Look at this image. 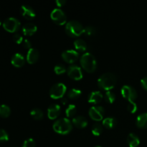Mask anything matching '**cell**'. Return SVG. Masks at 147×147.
<instances>
[{"mask_svg": "<svg viewBox=\"0 0 147 147\" xmlns=\"http://www.w3.org/2000/svg\"><path fill=\"white\" fill-rule=\"evenodd\" d=\"M116 76L112 73H105L98 79V85L102 89L110 90L115 86L116 83Z\"/></svg>", "mask_w": 147, "mask_h": 147, "instance_id": "6da1fadb", "label": "cell"}, {"mask_svg": "<svg viewBox=\"0 0 147 147\" xmlns=\"http://www.w3.org/2000/svg\"><path fill=\"white\" fill-rule=\"evenodd\" d=\"M84 30L85 27L78 20H72L66 23V33L70 37H78L84 32Z\"/></svg>", "mask_w": 147, "mask_h": 147, "instance_id": "7a4b0ae2", "label": "cell"}, {"mask_svg": "<svg viewBox=\"0 0 147 147\" xmlns=\"http://www.w3.org/2000/svg\"><path fill=\"white\" fill-rule=\"evenodd\" d=\"M54 131L60 134H67L72 130L73 125L67 118H60L54 122L53 125Z\"/></svg>", "mask_w": 147, "mask_h": 147, "instance_id": "3957f363", "label": "cell"}, {"mask_svg": "<svg viewBox=\"0 0 147 147\" xmlns=\"http://www.w3.org/2000/svg\"><path fill=\"white\" fill-rule=\"evenodd\" d=\"M82 67L88 72H93L97 66V61L95 56L90 53H85L80 57Z\"/></svg>", "mask_w": 147, "mask_h": 147, "instance_id": "277c9868", "label": "cell"}, {"mask_svg": "<svg viewBox=\"0 0 147 147\" xmlns=\"http://www.w3.org/2000/svg\"><path fill=\"white\" fill-rule=\"evenodd\" d=\"M66 90H67V88L66 86L63 83H55L50 89V97L53 98L54 99L57 98H63L64 94L65 93Z\"/></svg>", "mask_w": 147, "mask_h": 147, "instance_id": "5b68a950", "label": "cell"}, {"mask_svg": "<svg viewBox=\"0 0 147 147\" xmlns=\"http://www.w3.org/2000/svg\"><path fill=\"white\" fill-rule=\"evenodd\" d=\"M50 17L53 21L57 24H64L67 21L66 14L60 8H55L50 14Z\"/></svg>", "mask_w": 147, "mask_h": 147, "instance_id": "8992f818", "label": "cell"}, {"mask_svg": "<svg viewBox=\"0 0 147 147\" xmlns=\"http://www.w3.org/2000/svg\"><path fill=\"white\" fill-rule=\"evenodd\" d=\"M3 27L7 31L14 32L20 28V22L15 17H8L3 22Z\"/></svg>", "mask_w": 147, "mask_h": 147, "instance_id": "52a82bcc", "label": "cell"}, {"mask_svg": "<svg viewBox=\"0 0 147 147\" xmlns=\"http://www.w3.org/2000/svg\"><path fill=\"white\" fill-rule=\"evenodd\" d=\"M121 94L125 98L127 99L129 101L134 100L137 98V92L136 89L129 85H124L121 88Z\"/></svg>", "mask_w": 147, "mask_h": 147, "instance_id": "ba28073f", "label": "cell"}, {"mask_svg": "<svg viewBox=\"0 0 147 147\" xmlns=\"http://www.w3.org/2000/svg\"><path fill=\"white\" fill-rule=\"evenodd\" d=\"M89 115L90 118L95 121H100L104 115V108L101 106H93L89 109Z\"/></svg>", "mask_w": 147, "mask_h": 147, "instance_id": "9c48e42d", "label": "cell"}, {"mask_svg": "<svg viewBox=\"0 0 147 147\" xmlns=\"http://www.w3.org/2000/svg\"><path fill=\"white\" fill-rule=\"evenodd\" d=\"M69 77L74 80H80L83 78V72L80 66L76 64H71L67 69Z\"/></svg>", "mask_w": 147, "mask_h": 147, "instance_id": "30bf717a", "label": "cell"}, {"mask_svg": "<svg viewBox=\"0 0 147 147\" xmlns=\"http://www.w3.org/2000/svg\"><path fill=\"white\" fill-rule=\"evenodd\" d=\"M79 57V53L73 49L65 50L62 53V57L65 62L68 63H73L77 60Z\"/></svg>", "mask_w": 147, "mask_h": 147, "instance_id": "8fae6325", "label": "cell"}, {"mask_svg": "<svg viewBox=\"0 0 147 147\" xmlns=\"http://www.w3.org/2000/svg\"><path fill=\"white\" fill-rule=\"evenodd\" d=\"M20 12L27 19H32L35 17V11L34 9L27 4H22L20 7Z\"/></svg>", "mask_w": 147, "mask_h": 147, "instance_id": "7c38bea8", "label": "cell"}, {"mask_svg": "<svg viewBox=\"0 0 147 147\" xmlns=\"http://www.w3.org/2000/svg\"><path fill=\"white\" fill-rule=\"evenodd\" d=\"M60 113V106L57 103L51 104L47 109V116L49 119H55L58 116Z\"/></svg>", "mask_w": 147, "mask_h": 147, "instance_id": "4fadbf2b", "label": "cell"}, {"mask_svg": "<svg viewBox=\"0 0 147 147\" xmlns=\"http://www.w3.org/2000/svg\"><path fill=\"white\" fill-rule=\"evenodd\" d=\"M103 98V96L101 92L99 90H94L89 93L88 96V100L89 103H98L101 101Z\"/></svg>", "mask_w": 147, "mask_h": 147, "instance_id": "5bb4252c", "label": "cell"}, {"mask_svg": "<svg viewBox=\"0 0 147 147\" xmlns=\"http://www.w3.org/2000/svg\"><path fill=\"white\" fill-rule=\"evenodd\" d=\"M39 51L36 48L32 47L28 50L27 54V60L30 64L36 63L39 58Z\"/></svg>", "mask_w": 147, "mask_h": 147, "instance_id": "9a60e30c", "label": "cell"}, {"mask_svg": "<svg viewBox=\"0 0 147 147\" xmlns=\"http://www.w3.org/2000/svg\"><path fill=\"white\" fill-rule=\"evenodd\" d=\"M11 62L13 65L15 66V67H22L24 64L25 60H24V57L23 56L22 54L20 53H17L12 55Z\"/></svg>", "mask_w": 147, "mask_h": 147, "instance_id": "2e32d148", "label": "cell"}, {"mask_svg": "<svg viewBox=\"0 0 147 147\" xmlns=\"http://www.w3.org/2000/svg\"><path fill=\"white\" fill-rule=\"evenodd\" d=\"M37 25L32 22H28L22 26V32L25 35H32L37 31Z\"/></svg>", "mask_w": 147, "mask_h": 147, "instance_id": "e0dca14e", "label": "cell"}, {"mask_svg": "<svg viewBox=\"0 0 147 147\" xmlns=\"http://www.w3.org/2000/svg\"><path fill=\"white\" fill-rule=\"evenodd\" d=\"M73 123L76 127L78 128H84L87 126L88 120L85 116H76L73 119Z\"/></svg>", "mask_w": 147, "mask_h": 147, "instance_id": "ac0fdd59", "label": "cell"}, {"mask_svg": "<svg viewBox=\"0 0 147 147\" xmlns=\"http://www.w3.org/2000/svg\"><path fill=\"white\" fill-rule=\"evenodd\" d=\"M136 123L139 128H147V112L141 113L137 116Z\"/></svg>", "mask_w": 147, "mask_h": 147, "instance_id": "d6986e66", "label": "cell"}, {"mask_svg": "<svg viewBox=\"0 0 147 147\" xmlns=\"http://www.w3.org/2000/svg\"><path fill=\"white\" fill-rule=\"evenodd\" d=\"M127 142L130 147H136L140 143V140L137 135L131 133L127 136Z\"/></svg>", "mask_w": 147, "mask_h": 147, "instance_id": "ffe728a7", "label": "cell"}, {"mask_svg": "<svg viewBox=\"0 0 147 147\" xmlns=\"http://www.w3.org/2000/svg\"><path fill=\"white\" fill-rule=\"evenodd\" d=\"M73 44H74V46L76 50H78V51L84 52L87 49V44H86V42L83 39H76Z\"/></svg>", "mask_w": 147, "mask_h": 147, "instance_id": "44dd1931", "label": "cell"}, {"mask_svg": "<svg viewBox=\"0 0 147 147\" xmlns=\"http://www.w3.org/2000/svg\"><path fill=\"white\" fill-rule=\"evenodd\" d=\"M117 123L116 118L114 117H106L103 120V125L108 129H112L115 127Z\"/></svg>", "mask_w": 147, "mask_h": 147, "instance_id": "7402d4cb", "label": "cell"}, {"mask_svg": "<svg viewBox=\"0 0 147 147\" xmlns=\"http://www.w3.org/2000/svg\"><path fill=\"white\" fill-rule=\"evenodd\" d=\"M30 114L36 120H40L42 119L44 116V113L39 108H34L30 111Z\"/></svg>", "mask_w": 147, "mask_h": 147, "instance_id": "603a6c76", "label": "cell"}, {"mask_svg": "<svg viewBox=\"0 0 147 147\" xmlns=\"http://www.w3.org/2000/svg\"><path fill=\"white\" fill-rule=\"evenodd\" d=\"M11 113V109L9 106L6 104H0V116L7 118Z\"/></svg>", "mask_w": 147, "mask_h": 147, "instance_id": "cb8c5ba5", "label": "cell"}, {"mask_svg": "<svg viewBox=\"0 0 147 147\" xmlns=\"http://www.w3.org/2000/svg\"><path fill=\"white\" fill-rule=\"evenodd\" d=\"M103 131V125L101 123L96 122V123H93V126H92V133L94 134L95 136H98Z\"/></svg>", "mask_w": 147, "mask_h": 147, "instance_id": "d4e9b609", "label": "cell"}, {"mask_svg": "<svg viewBox=\"0 0 147 147\" xmlns=\"http://www.w3.org/2000/svg\"><path fill=\"white\" fill-rule=\"evenodd\" d=\"M81 95V90L78 88H71L67 92V96L70 98H78Z\"/></svg>", "mask_w": 147, "mask_h": 147, "instance_id": "484cf974", "label": "cell"}, {"mask_svg": "<svg viewBox=\"0 0 147 147\" xmlns=\"http://www.w3.org/2000/svg\"><path fill=\"white\" fill-rule=\"evenodd\" d=\"M76 111H77V108H76V105L69 104L65 110L66 116H68V117H71L76 114Z\"/></svg>", "mask_w": 147, "mask_h": 147, "instance_id": "4316f807", "label": "cell"}, {"mask_svg": "<svg viewBox=\"0 0 147 147\" xmlns=\"http://www.w3.org/2000/svg\"><path fill=\"white\" fill-rule=\"evenodd\" d=\"M104 98L106 101L109 102V103H113L116 98V95L114 93H113L111 90H107L104 94Z\"/></svg>", "mask_w": 147, "mask_h": 147, "instance_id": "83f0119b", "label": "cell"}, {"mask_svg": "<svg viewBox=\"0 0 147 147\" xmlns=\"http://www.w3.org/2000/svg\"><path fill=\"white\" fill-rule=\"evenodd\" d=\"M96 32V30L93 26L88 25L87 27H85L84 30V33L86 34V36L88 37H91V36H93Z\"/></svg>", "mask_w": 147, "mask_h": 147, "instance_id": "f1b7e54d", "label": "cell"}, {"mask_svg": "<svg viewBox=\"0 0 147 147\" xmlns=\"http://www.w3.org/2000/svg\"><path fill=\"white\" fill-rule=\"evenodd\" d=\"M35 141L32 138H28L24 141L21 147H35Z\"/></svg>", "mask_w": 147, "mask_h": 147, "instance_id": "f546056e", "label": "cell"}, {"mask_svg": "<svg viewBox=\"0 0 147 147\" xmlns=\"http://www.w3.org/2000/svg\"><path fill=\"white\" fill-rule=\"evenodd\" d=\"M66 67H65V65H63V64H57L55 66L54 70L56 74H62V73H65L66 71Z\"/></svg>", "mask_w": 147, "mask_h": 147, "instance_id": "4dcf8cb0", "label": "cell"}, {"mask_svg": "<svg viewBox=\"0 0 147 147\" xmlns=\"http://www.w3.org/2000/svg\"><path fill=\"white\" fill-rule=\"evenodd\" d=\"M128 110L131 112V113H135V112L137 111V105L135 103L134 100H130L129 101V103H128Z\"/></svg>", "mask_w": 147, "mask_h": 147, "instance_id": "1f68e13d", "label": "cell"}, {"mask_svg": "<svg viewBox=\"0 0 147 147\" xmlns=\"http://www.w3.org/2000/svg\"><path fill=\"white\" fill-rule=\"evenodd\" d=\"M9 139V135L4 129H0V142H7Z\"/></svg>", "mask_w": 147, "mask_h": 147, "instance_id": "d6a6232c", "label": "cell"}, {"mask_svg": "<svg viewBox=\"0 0 147 147\" xmlns=\"http://www.w3.org/2000/svg\"><path fill=\"white\" fill-rule=\"evenodd\" d=\"M13 40H14V41L15 42L18 43V44L22 43L23 40H23L22 36L20 34H19V33H15V34L13 35Z\"/></svg>", "mask_w": 147, "mask_h": 147, "instance_id": "836d02e7", "label": "cell"}, {"mask_svg": "<svg viewBox=\"0 0 147 147\" xmlns=\"http://www.w3.org/2000/svg\"><path fill=\"white\" fill-rule=\"evenodd\" d=\"M22 45L24 46V47H25V48H28L29 50H30V48H32L31 42H30V40H28L27 39H24L22 41Z\"/></svg>", "mask_w": 147, "mask_h": 147, "instance_id": "e575fe53", "label": "cell"}, {"mask_svg": "<svg viewBox=\"0 0 147 147\" xmlns=\"http://www.w3.org/2000/svg\"><path fill=\"white\" fill-rule=\"evenodd\" d=\"M141 84H142V87L144 89L147 90V76L146 77L143 78L141 80Z\"/></svg>", "mask_w": 147, "mask_h": 147, "instance_id": "d590c367", "label": "cell"}, {"mask_svg": "<svg viewBox=\"0 0 147 147\" xmlns=\"http://www.w3.org/2000/svg\"><path fill=\"white\" fill-rule=\"evenodd\" d=\"M66 1L65 0H56L55 3L58 7H62V6L64 5L65 4Z\"/></svg>", "mask_w": 147, "mask_h": 147, "instance_id": "8d00e7d4", "label": "cell"}, {"mask_svg": "<svg viewBox=\"0 0 147 147\" xmlns=\"http://www.w3.org/2000/svg\"><path fill=\"white\" fill-rule=\"evenodd\" d=\"M61 102L63 104H66V103H67V98H65V97H63L61 99Z\"/></svg>", "mask_w": 147, "mask_h": 147, "instance_id": "74e56055", "label": "cell"}, {"mask_svg": "<svg viewBox=\"0 0 147 147\" xmlns=\"http://www.w3.org/2000/svg\"><path fill=\"white\" fill-rule=\"evenodd\" d=\"M94 147H102L101 146H99V145H97V146H94Z\"/></svg>", "mask_w": 147, "mask_h": 147, "instance_id": "f35d334b", "label": "cell"}, {"mask_svg": "<svg viewBox=\"0 0 147 147\" xmlns=\"http://www.w3.org/2000/svg\"><path fill=\"white\" fill-rule=\"evenodd\" d=\"M1 20H0V25H1Z\"/></svg>", "mask_w": 147, "mask_h": 147, "instance_id": "ab89813d", "label": "cell"}, {"mask_svg": "<svg viewBox=\"0 0 147 147\" xmlns=\"http://www.w3.org/2000/svg\"><path fill=\"white\" fill-rule=\"evenodd\" d=\"M12 147H16V146H12Z\"/></svg>", "mask_w": 147, "mask_h": 147, "instance_id": "60d3db41", "label": "cell"}]
</instances>
